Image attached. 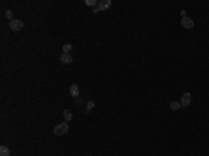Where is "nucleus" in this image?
Masks as SVG:
<instances>
[{
    "label": "nucleus",
    "mask_w": 209,
    "mask_h": 156,
    "mask_svg": "<svg viewBox=\"0 0 209 156\" xmlns=\"http://www.w3.org/2000/svg\"><path fill=\"white\" fill-rule=\"evenodd\" d=\"M67 133H68V124L67 123H60V124L55 125V128H53V134L57 135V137L66 135Z\"/></svg>",
    "instance_id": "obj_1"
},
{
    "label": "nucleus",
    "mask_w": 209,
    "mask_h": 156,
    "mask_svg": "<svg viewBox=\"0 0 209 156\" xmlns=\"http://www.w3.org/2000/svg\"><path fill=\"white\" fill-rule=\"evenodd\" d=\"M8 27H10V29L11 31H21L23 28H24V23L21 21V20H11V21H8Z\"/></svg>",
    "instance_id": "obj_2"
},
{
    "label": "nucleus",
    "mask_w": 209,
    "mask_h": 156,
    "mask_svg": "<svg viewBox=\"0 0 209 156\" xmlns=\"http://www.w3.org/2000/svg\"><path fill=\"white\" fill-rule=\"evenodd\" d=\"M191 99H193V96L190 92H184V94L181 95V99H180V105H181V107H187L190 103H191Z\"/></svg>",
    "instance_id": "obj_3"
},
{
    "label": "nucleus",
    "mask_w": 209,
    "mask_h": 156,
    "mask_svg": "<svg viewBox=\"0 0 209 156\" xmlns=\"http://www.w3.org/2000/svg\"><path fill=\"white\" fill-rule=\"evenodd\" d=\"M181 25L185 29H191V28H194V20L190 17H184V18H181Z\"/></svg>",
    "instance_id": "obj_4"
},
{
    "label": "nucleus",
    "mask_w": 209,
    "mask_h": 156,
    "mask_svg": "<svg viewBox=\"0 0 209 156\" xmlns=\"http://www.w3.org/2000/svg\"><path fill=\"white\" fill-rule=\"evenodd\" d=\"M110 6H112V1H110V0H100V1L98 3V8H99L100 11L107 10Z\"/></svg>",
    "instance_id": "obj_5"
},
{
    "label": "nucleus",
    "mask_w": 209,
    "mask_h": 156,
    "mask_svg": "<svg viewBox=\"0 0 209 156\" xmlns=\"http://www.w3.org/2000/svg\"><path fill=\"white\" fill-rule=\"evenodd\" d=\"M70 95L72 98H78L80 96V86L77 84H71L70 85Z\"/></svg>",
    "instance_id": "obj_6"
},
{
    "label": "nucleus",
    "mask_w": 209,
    "mask_h": 156,
    "mask_svg": "<svg viewBox=\"0 0 209 156\" xmlns=\"http://www.w3.org/2000/svg\"><path fill=\"white\" fill-rule=\"evenodd\" d=\"M60 62L64 63V64H70V63H72V56L70 53H63L60 56Z\"/></svg>",
    "instance_id": "obj_7"
},
{
    "label": "nucleus",
    "mask_w": 209,
    "mask_h": 156,
    "mask_svg": "<svg viewBox=\"0 0 209 156\" xmlns=\"http://www.w3.org/2000/svg\"><path fill=\"white\" fill-rule=\"evenodd\" d=\"M63 118H64V121H71L72 120V112L68 109H66L63 112Z\"/></svg>",
    "instance_id": "obj_8"
},
{
    "label": "nucleus",
    "mask_w": 209,
    "mask_h": 156,
    "mask_svg": "<svg viewBox=\"0 0 209 156\" xmlns=\"http://www.w3.org/2000/svg\"><path fill=\"white\" fill-rule=\"evenodd\" d=\"M180 107H181L180 102H177V101H171V102H170V109L173 110V112H177Z\"/></svg>",
    "instance_id": "obj_9"
},
{
    "label": "nucleus",
    "mask_w": 209,
    "mask_h": 156,
    "mask_svg": "<svg viewBox=\"0 0 209 156\" xmlns=\"http://www.w3.org/2000/svg\"><path fill=\"white\" fill-rule=\"evenodd\" d=\"M0 156H10V149L6 145H1L0 146Z\"/></svg>",
    "instance_id": "obj_10"
},
{
    "label": "nucleus",
    "mask_w": 209,
    "mask_h": 156,
    "mask_svg": "<svg viewBox=\"0 0 209 156\" xmlns=\"http://www.w3.org/2000/svg\"><path fill=\"white\" fill-rule=\"evenodd\" d=\"M94 107H95V102H94V101H89L88 103H87V112H85V113L88 114V113H89V112H91L92 109H94Z\"/></svg>",
    "instance_id": "obj_11"
},
{
    "label": "nucleus",
    "mask_w": 209,
    "mask_h": 156,
    "mask_svg": "<svg viewBox=\"0 0 209 156\" xmlns=\"http://www.w3.org/2000/svg\"><path fill=\"white\" fill-rule=\"evenodd\" d=\"M71 49H72L71 43H66V45H63V53H70Z\"/></svg>",
    "instance_id": "obj_12"
},
{
    "label": "nucleus",
    "mask_w": 209,
    "mask_h": 156,
    "mask_svg": "<svg viewBox=\"0 0 209 156\" xmlns=\"http://www.w3.org/2000/svg\"><path fill=\"white\" fill-rule=\"evenodd\" d=\"M85 4L89 6V7H94V6H96L98 4V1L96 0H85Z\"/></svg>",
    "instance_id": "obj_13"
},
{
    "label": "nucleus",
    "mask_w": 209,
    "mask_h": 156,
    "mask_svg": "<svg viewBox=\"0 0 209 156\" xmlns=\"http://www.w3.org/2000/svg\"><path fill=\"white\" fill-rule=\"evenodd\" d=\"M6 17H7L10 21H11V20H14V18H13V11H11V10H7V11H6Z\"/></svg>",
    "instance_id": "obj_14"
},
{
    "label": "nucleus",
    "mask_w": 209,
    "mask_h": 156,
    "mask_svg": "<svg viewBox=\"0 0 209 156\" xmlns=\"http://www.w3.org/2000/svg\"><path fill=\"white\" fill-rule=\"evenodd\" d=\"M99 11H100V10L98 8V6H96V7H95V8H94V10H92V13H94V14H98Z\"/></svg>",
    "instance_id": "obj_15"
}]
</instances>
